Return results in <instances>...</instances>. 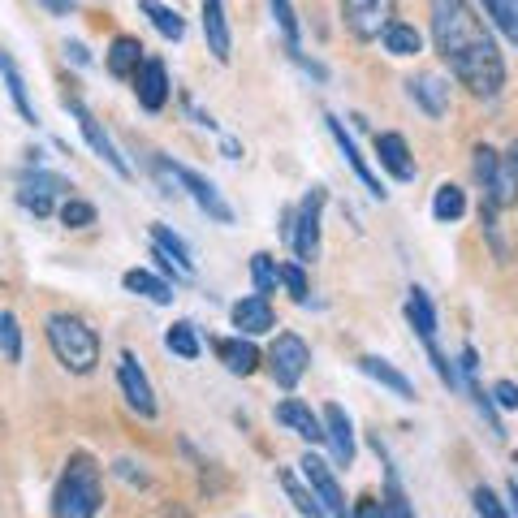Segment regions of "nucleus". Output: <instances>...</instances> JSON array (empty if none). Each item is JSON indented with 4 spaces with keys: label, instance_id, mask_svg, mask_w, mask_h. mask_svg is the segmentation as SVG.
<instances>
[{
    "label": "nucleus",
    "instance_id": "09e8293b",
    "mask_svg": "<svg viewBox=\"0 0 518 518\" xmlns=\"http://www.w3.org/2000/svg\"><path fill=\"white\" fill-rule=\"evenodd\" d=\"M514 462H518V454H514Z\"/></svg>",
    "mask_w": 518,
    "mask_h": 518
},
{
    "label": "nucleus",
    "instance_id": "f3484780",
    "mask_svg": "<svg viewBox=\"0 0 518 518\" xmlns=\"http://www.w3.org/2000/svg\"><path fill=\"white\" fill-rule=\"evenodd\" d=\"M324 441L333 445L337 467H350L354 462V424L342 406H324Z\"/></svg>",
    "mask_w": 518,
    "mask_h": 518
},
{
    "label": "nucleus",
    "instance_id": "79ce46f5",
    "mask_svg": "<svg viewBox=\"0 0 518 518\" xmlns=\"http://www.w3.org/2000/svg\"><path fill=\"white\" fill-rule=\"evenodd\" d=\"M350 518H385V501H380V497H359V501H354V510H350Z\"/></svg>",
    "mask_w": 518,
    "mask_h": 518
},
{
    "label": "nucleus",
    "instance_id": "dca6fc26",
    "mask_svg": "<svg viewBox=\"0 0 518 518\" xmlns=\"http://www.w3.org/2000/svg\"><path fill=\"white\" fill-rule=\"evenodd\" d=\"M376 156H380V165H385L398 182H415V156H411V147H406V139L402 134H393V130H385V134H376Z\"/></svg>",
    "mask_w": 518,
    "mask_h": 518
},
{
    "label": "nucleus",
    "instance_id": "ea45409f",
    "mask_svg": "<svg viewBox=\"0 0 518 518\" xmlns=\"http://www.w3.org/2000/svg\"><path fill=\"white\" fill-rule=\"evenodd\" d=\"M18 203H22L26 212H35V216H52V195H44V190L18 186Z\"/></svg>",
    "mask_w": 518,
    "mask_h": 518
},
{
    "label": "nucleus",
    "instance_id": "c9c22d12",
    "mask_svg": "<svg viewBox=\"0 0 518 518\" xmlns=\"http://www.w3.org/2000/svg\"><path fill=\"white\" fill-rule=\"evenodd\" d=\"M471 501H475V514H480V518H510L506 501H497V493H493V488H484V484L471 493Z\"/></svg>",
    "mask_w": 518,
    "mask_h": 518
},
{
    "label": "nucleus",
    "instance_id": "e433bc0d",
    "mask_svg": "<svg viewBox=\"0 0 518 518\" xmlns=\"http://www.w3.org/2000/svg\"><path fill=\"white\" fill-rule=\"evenodd\" d=\"M272 5V18H277V26L285 31V44L298 48V18H294V5L290 0H268Z\"/></svg>",
    "mask_w": 518,
    "mask_h": 518
},
{
    "label": "nucleus",
    "instance_id": "4c0bfd02",
    "mask_svg": "<svg viewBox=\"0 0 518 518\" xmlns=\"http://www.w3.org/2000/svg\"><path fill=\"white\" fill-rule=\"evenodd\" d=\"M277 268H281V285L290 290L294 303H307V272H303V264H277Z\"/></svg>",
    "mask_w": 518,
    "mask_h": 518
},
{
    "label": "nucleus",
    "instance_id": "cd10ccee",
    "mask_svg": "<svg viewBox=\"0 0 518 518\" xmlns=\"http://www.w3.org/2000/svg\"><path fill=\"white\" fill-rule=\"evenodd\" d=\"M139 9L147 13V18H152V26H156L160 35H165V39H173V44H177V39L186 35V18H182V13H177V9L160 5V0H139Z\"/></svg>",
    "mask_w": 518,
    "mask_h": 518
},
{
    "label": "nucleus",
    "instance_id": "6ab92c4d",
    "mask_svg": "<svg viewBox=\"0 0 518 518\" xmlns=\"http://www.w3.org/2000/svg\"><path fill=\"white\" fill-rule=\"evenodd\" d=\"M212 350H216V359H221L234 376H251L255 367L264 363V354L255 350L251 337H221V342H212Z\"/></svg>",
    "mask_w": 518,
    "mask_h": 518
},
{
    "label": "nucleus",
    "instance_id": "2f4dec72",
    "mask_svg": "<svg viewBox=\"0 0 518 518\" xmlns=\"http://www.w3.org/2000/svg\"><path fill=\"white\" fill-rule=\"evenodd\" d=\"M0 359L22 363V329H18V316L5 307H0Z\"/></svg>",
    "mask_w": 518,
    "mask_h": 518
},
{
    "label": "nucleus",
    "instance_id": "9b49d317",
    "mask_svg": "<svg viewBox=\"0 0 518 518\" xmlns=\"http://www.w3.org/2000/svg\"><path fill=\"white\" fill-rule=\"evenodd\" d=\"M134 95H139V104L147 108V113H160V108L169 104V70H165V61L143 57L139 74H134Z\"/></svg>",
    "mask_w": 518,
    "mask_h": 518
},
{
    "label": "nucleus",
    "instance_id": "0eeeda50",
    "mask_svg": "<svg viewBox=\"0 0 518 518\" xmlns=\"http://www.w3.org/2000/svg\"><path fill=\"white\" fill-rule=\"evenodd\" d=\"M65 113H70V117L78 121V130H83V139L91 143V152L100 156L108 169H113L117 177H130V165H126V156L117 152V143L108 139V130L100 126V121H95V113H91V108H87L83 100H78V95H65Z\"/></svg>",
    "mask_w": 518,
    "mask_h": 518
},
{
    "label": "nucleus",
    "instance_id": "1a4fd4ad",
    "mask_svg": "<svg viewBox=\"0 0 518 518\" xmlns=\"http://www.w3.org/2000/svg\"><path fill=\"white\" fill-rule=\"evenodd\" d=\"M342 18H346V31L354 39H380L385 26L393 22V0H342Z\"/></svg>",
    "mask_w": 518,
    "mask_h": 518
},
{
    "label": "nucleus",
    "instance_id": "393cba45",
    "mask_svg": "<svg viewBox=\"0 0 518 518\" xmlns=\"http://www.w3.org/2000/svg\"><path fill=\"white\" fill-rule=\"evenodd\" d=\"M380 39H385L389 57H415V52H424V35H419L411 22H398V18L385 26V35H380Z\"/></svg>",
    "mask_w": 518,
    "mask_h": 518
},
{
    "label": "nucleus",
    "instance_id": "a878e982",
    "mask_svg": "<svg viewBox=\"0 0 518 518\" xmlns=\"http://www.w3.org/2000/svg\"><path fill=\"white\" fill-rule=\"evenodd\" d=\"M152 247L156 251H165L177 268L186 272V277H195V259H190V247H186V238L182 234H173L169 225H152Z\"/></svg>",
    "mask_w": 518,
    "mask_h": 518
},
{
    "label": "nucleus",
    "instance_id": "f257e3e1",
    "mask_svg": "<svg viewBox=\"0 0 518 518\" xmlns=\"http://www.w3.org/2000/svg\"><path fill=\"white\" fill-rule=\"evenodd\" d=\"M432 44L449 65V74L480 100H497L506 87V61L497 52L493 31L467 0H432L428 5Z\"/></svg>",
    "mask_w": 518,
    "mask_h": 518
},
{
    "label": "nucleus",
    "instance_id": "5701e85b",
    "mask_svg": "<svg viewBox=\"0 0 518 518\" xmlns=\"http://www.w3.org/2000/svg\"><path fill=\"white\" fill-rule=\"evenodd\" d=\"M406 320H411V329L419 333V342L436 346V307H432L428 290H419V285L406 294Z\"/></svg>",
    "mask_w": 518,
    "mask_h": 518
},
{
    "label": "nucleus",
    "instance_id": "9d476101",
    "mask_svg": "<svg viewBox=\"0 0 518 518\" xmlns=\"http://www.w3.org/2000/svg\"><path fill=\"white\" fill-rule=\"evenodd\" d=\"M117 385H121V393H126L130 411H139L143 419H156V389H152V380H147V372L130 350L121 354V363H117Z\"/></svg>",
    "mask_w": 518,
    "mask_h": 518
},
{
    "label": "nucleus",
    "instance_id": "a19ab883",
    "mask_svg": "<svg viewBox=\"0 0 518 518\" xmlns=\"http://www.w3.org/2000/svg\"><path fill=\"white\" fill-rule=\"evenodd\" d=\"M488 398H493V406H501V411H518V385L514 380H497Z\"/></svg>",
    "mask_w": 518,
    "mask_h": 518
},
{
    "label": "nucleus",
    "instance_id": "4468645a",
    "mask_svg": "<svg viewBox=\"0 0 518 518\" xmlns=\"http://www.w3.org/2000/svg\"><path fill=\"white\" fill-rule=\"evenodd\" d=\"M203 39H208V52L221 65H229L234 57V39H229V18H225V0H203Z\"/></svg>",
    "mask_w": 518,
    "mask_h": 518
},
{
    "label": "nucleus",
    "instance_id": "473e14b6",
    "mask_svg": "<svg viewBox=\"0 0 518 518\" xmlns=\"http://www.w3.org/2000/svg\"><path fill=\"white\" fill-rule=\"evenodd\" d=\"M251 281H255V294H259V298H268L272 290H277V281H281V268H277V259H272L268 251L251 255Z\"/></svg>",
    "mask_w": 518,
    "mask_h": 518
},
{
    "label": "nucleus",
    "instance_id": "4be33fe9",
    "mask_svg": "<svg viewBox=\"0 0 518 518\" xmlns=\"http://www.w3.org/2000/svg\"><path fill=\"white\" fill-rule=\"evenodd\" d=\"M0 78H5V87H9V100H13V108H18V117L26 121V126H35V121H39V113H35L31 95H26V83H22V70H18V61H13L5 48H0Z\"/></svg>",
    "mask_w": 518,
    "mask_h": 518
},
{
    "label": "nucleus",
    "instance_id": "20e7f679",
    "mask_svg": "<svg viewBox=\"0 0 518 518\" xmlns=\"http://www.w3.org/2000/svg\"><path fill=\"white\" fill-rule=\"evenodd\" d=\"M152 165H156V173H160V182H165V186H182L186 195L199 203V212H208V221H216V225H234V208H229V203L221 199V190H216L203 173L186 169V165H173V160H165V156H156Z\"/></svg>",
    "mask_w": 518,
    "mask_h": 518
},
{
    "label": "nucleus",
    "instance_id": "39448f33",
    "mask_svg": "<svg viewBox=\"0 0 518 518\" xmlns=\"http://www.w3.org/2000/svg\"><path fill=\"white\" fill-rule=\"evenodd\" d=\"M329 203V190L324 186H311V195L303 199V208L294 212L290 221V247L298 255V264H311L320 255V212Z\"/></svg>",
    "mask_w": 518,
    "mask_h": 518
},
{
    "label": "nucleus",
    "instance_id": "f704fd0d",
    "mask_svg": "<svg viewBox=\"0 0 518 518\" xmlns=\"http://www.w3.org/2000/svg\"><path fill=\"white\" fill-rule=\"evenodd\" d=\"M61 221L70 225V229L95 225V203H87V199H65V203H61Z\"/></svg>",
    "mask_w": 518,
    "mask_h": 518
},
{
    "label": "nucleus",
    "instance_id": "49530a36",
    "mask_svg": "<svg viewBox=\"0 0 518 518\" xmlns=\"http://www.w3.org/2000/svg\"><path fill=\"white\" fill-rule=\"evenodd\" d=\"M65 57H74V65H91V52L83 44H65Z\"/></svg>",
    "mask_w": 518,
    "mask_h": 518
},
{
    "label": "nucleus",
    "instance_id": "7c9ffc66",
    "mask_svg": "<svg viewBox=\"0 0 518 518\" xmlns=\"http://www.w3.org/2000/svg\"><path fill=\"white\" fill-rule=\"evenodd\" d=\"M165 346L177 354V359H199V333H195V324H190V320H177L173 324V329L165 333Z\"/></svg>",
    "mask_w": 518,
    "mask_h": 518
},
{
    "label": "nucleus",
    "instance_id": "6e6552de",
    "mask_svg": "<svg viewBox=\"0 0 518 518\" xmlns=\"http://www.w3.org/2000/svg\"><path fill=\"white\" fill-rule=\"evenodd\" d=\"M303 484L316 493V501L324 506V514L329 518H350V506H346V493H342V484H337V475L329 471V462L316 458V454H303Z\"/></svg>",
    "mask_w": 518,
    "mask_h": 518
},
{
    "label": "nucleus",
    "instance_id": "412c9836",
    "mask_svg": "<svg viewBox=\"0 0 518 518\" xmlns=\"http://www.w3.org/2000/svg\"><path fill=\"white\" fill-rule=\"evenodd\" d=\"M104 65H108V74L113 78H134L139 74V65H143V44L134 35H117L113 44H108V52H104Z\"/></svg>",
    "mask_w": 518,
    "mask_h": 518
},
{
    "label": "nucleus",
    "instance_id": "7ed1b4c3",
    "mask_svg": "<svg viewBox=\"0 0 518 518\" xmlns=\"http://www.w3.org/2000/svg\"><path fill=\"white\" fill-rule=\"evenodd\" d=\"M44 333H48V346H52V354H57V363L65 367V372H74V376L95 372V363H100V337H95V329L83 316L52 311Z\"/></svg>",
    "mask_w": 518,
    "mask_h": 518
},
{
    "label": "nucleus",
    "instance_id": "b1692460",
    "mask_svg": "<svg viewBox=\"0 0 518 518\" xmlns=\"http://www.w3.org/2000/svg\"><path fill=\"white\" fill-rule=\"evenodd\" d=\"M121 285H126L130 294H143V298H152L156 307H169L173 303V285L165 277H156V272H147V268H130L126 277H121Z\"/></svg>",
    "mask_w": 518,
    "mask_h": 518
},
{
    "label": "nucleus",
    "instance_id": "a18cd8bd",
    "mask_svg": "<svg viewBox=\"0 0 518 518\" xmlns=\"http://www.w3.org/2000/svg\"><path fill=\"white\" fill-rule=\"evenodd\" d=\"M35 5H44L48 13H57V18H70L74 13V0H35Z\"/></svg>",
    "mask_w": 518,
    "mask_h": 518
},
{
    "label": "nucleus",
    "instance_id": "423d86ee",
    "mask_svg": "<svg viewBox=\"0 0 518 518\" xmlns=\"http://www.w3.org/2000/svg\"><path fill=\"white\" fill-rule=\"evenodd\" d=\"M307 367H311V346L298 333H281L277 342L268 346V372L281 389H294L298 380L307 376Z\"/></svg>",
    "mask_w": 518,
    "mask_h": 518
},
{
    "label": "nucleus",
    "instance_id": "c03bdc74",
    "mask_svg": "<svg viewBox=\"0 0 518 518\" xmlns=\"http://www.w3.org/2000/svg\"><path fill=\"white\" fill-rule=\"evenodd\" d=\"M290 57H294L298 65H303V70H307L311 78H316V83H324V78H329V70H324L320 61H307V57H303V52H298V48H290Z\"/></svg>",
    "mask_w": 518,
    "mask_h": 518
},
{
    "label": "nucleus",
    "instance_id": "72a5a7b5",
    "mask_svg": "<svg viewBox=\"0 0 518 518\" xmlns=\"http://www.w3.org/2000/svg\"><path fill=\"white\" fill-rule=\"evenodd\" d=\"M22 186H31V190H44V195H65L70 190V182H65L61 173H44V169H31V173H22Z\"/></svg>",
    "mask_w": 518,
    "mask_h": 518
},
{
    "label": "nucleus",
    "instance_id": "a211bd4d",
    "mask_svg": "<svg viewBox=\"0 0 518 518\" xmlns=\"http://www.w3.org/2000/svg\"><path fill=\"white\" fill-rule=\"evenodd\" d=\"M277 424L290 428L294 436H303V441H311V445H324V419L311 415L307 402H298V398L281 402V406H277Z\"/></svg>",
    "mask_w": 518,
    "mask_h": 518
},
{
    "label": "nucleus",
    "instance_id": "58836bf2",
    "mask_svg": "<svg viewBox=\"0 0 518 518\" xmlns=\"http://www.w3.org/2000/svg\"><path fill=\"white\" fill-rule=\"evenodd\" d=\"M385 518H411V506H406L402 484H398V475H393V467H389V484H385Z\"/></svg>",
    "mask_w": 518,
    "mask_h": 518
},
{
    "label": "nucleus",
    "instance_id": "c756f323",
    "mask_svg": "<svg viewBox=\"0 0 518 518\" xmlns=\"http://www.w3.org/2000/svg\"><path fill=\"white\" fill-rule=\"evenodd\" d=\"M480 5H484L488 18H493L497 31L518 48V0H480Z\"/></svg>",
    "mask_w": 518,
    "mask_h": 518
},
{
    "label": "nucleus",
    "instance_id": "37998d69",
    "mask_svg": "<svg viewBox=\"0 0 518 518\" xmlns=\"http://www.w3.org/2000/svg\"><path fill=\"white\" fill-rule=\"evenodd\" d=\"M113 471L121 475V480H126V484H147V471H139V467H134V462H126V458H121V462H113Z\"/></svg>",
    "mask_w": 518,
    "mask_h": 518
},
{
    "label": "nucleus",
    "instance_id": "ddd939ff",
    "mask_svg": "<svg viewBox=\"0 0 518 518\" xmlns=\"http://www.w3.org/2000/svg\"><path fill=\"white\" fill-rule=\"evenodd\" d=\"M406 95H411L432 121H441L449 113V83L441 74H411L406 78Z\"/></svg>",
    "mask_w": 518,
    "mask_h": 518
},
{
    "label": "nucleus",
    "instance_id": "bb28decb",
    "mask_svg": "<svg viewBox=\"0 0 518 518\" xmlns=\"http://www.w3.org/2000/svg\"><path fill=\"white\" fill-rule=\"evenodd\" d=\"M277 480H281V488H285V493H290L294 510L303 514V518H329V514H324V506L316 501V493H311V488H307L303 480H298L294 471H277Z\"/></svg>",
    "mask_w": 518,
    "mask_h": 518
},
{
    "label": "nucleus",
    "instance_id": "aec40b11",
    "mask_svg": "<svg viewBox=\"0 0 518 518\" xmlns=\"http://www.w3.org/2000/svg\"><path fill=\"white\" fill-rule=\"evenodd\" d=\"M359 367H363V376H372L380 389L398 393L402 402H415V380H411V376H402V372H398V367H393L389 359H380V354H363Z\"/></svg>",
    "mask_w": 518,
    "mask_h": 518
},
{
    "label": "nucleus",
    "instance_id": "c85d7f7f",
    "mask_svg": "<svg viewBox=\"0 0 518 518\" xmlns=\"http://www.w3.org/2000/svg\"><path fill=\"white\" fill-rule=\"evenodd\" d=\"M462 212H467V195H462L454 182H441V186H436V195H432V216H436V221H441V225H454Z\"/></svg>",
    "mask_w": 518,
    "mask_h": 518
},
{
    "label": "nucleus",
    "instance_id": "de8ad7c7",
    "mask_svg": "<svg viewBox=\"0 0 518 518\" xmlns=\"http://www.w3.org/2000/svg\"><path fill=\"white\" fill-rule=\"evenodd\" d=\"M506 501H510V518H518V480H510V488H506Z\"/></svg>",
    "mask_w": 518,
    "mask_h": 518
},
{
    "label": "nucleus",
    "instance_id": "2eb2a0df",
    "mask_svg": "<svg viewBox=\"0 0 518 518\" xmlns=\"http://www.w3.org/2000/svg\"><path fill=\"white\" fill-rule=\"evenodd\" d=\"M229 316H234L238 337H264V333H272V324H277V316H272V303H268V298H259V294L234 303Z\"/></svg>",
    "mask_w": 518,
    "mask_h": 518
},
{
    "label": "nucleus",
    "instance_id": "f03ea898",
    "mask_svg": "<svg viewBox=\"0 0 518 518\" xmlns=\"http://www.w3.org/2000/svg\"><path fill=\"white\" fill-rule=\"evenodd\" d=\"M104 506V475L91 454H74L52 493V518H95Z\"/></svg>",
    "mask_w": 518,
    "mask_h": 518
},
{
    "label": "nucleus",
    "instance_id": "f8f14e48",
    "mask_svg": "<svg viewBox=\"0 0 518 518\" xmlns=\"http://www.w3.org/2000/svg\"><path fill=\"white\" fill-rule=\"evenodd\" d=\"M324 121H329V134H333L337 152L346 156V165L354 169V177H359V182L367 186V195H372V199H385V195H389V190H385V182H380V177L372 173V165H367V160L359 156V143H354L350 134H346V126H342V121H337V117H324Z\"/></svg>",
    "mask_w": 518,
    "mask_h": 518
}]
</instances>
